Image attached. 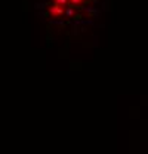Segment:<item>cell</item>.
Instances as JSON below:
<instances>
[{
  "instance_id": "6da1fadb",
  "label": "cell",
  "mask_w": 148,
  "mask_h": 154,
  "mask_svg": "<svg viewBox=\"0 0 148 154\" xmlns=\"http://www.w3.org/2000/svg\"><path fill=\"white\" fill-rule=\"evenodd\" d=\"M49 14H51V17H54V18H59L61 15H64L62 5H58V3L54 2V5L49 8Z\"/></svg>"
}]
</instances>
